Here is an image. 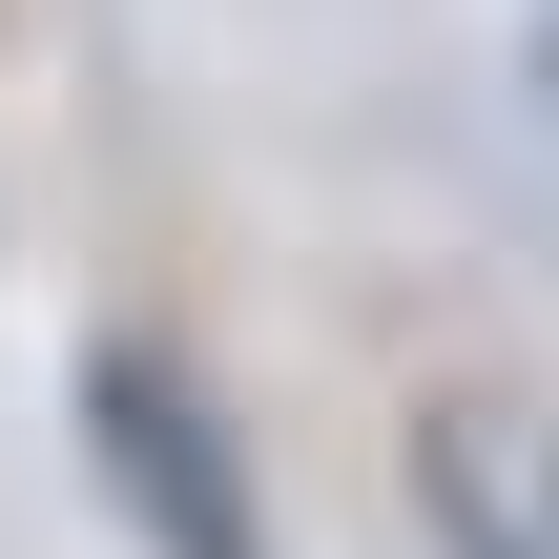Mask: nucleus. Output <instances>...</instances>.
<instances>
[{"label": "nucleus", "mask_w": 559, "mask_h": 559, "mask_svg": "<svg viewBox=\"0 0 559 559\" xmlns=\"http://www.w3.org/2000/svg\"><path fill=\"white\" fill-rule=\"evenodd\" d=\"M83 456H104V498H124L166 559H270L249 477H228V415H207L166 353H83Z\"/></svg>", "instance_id": "f257e3e1"}]
</instances>
